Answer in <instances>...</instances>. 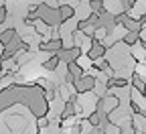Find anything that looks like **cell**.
Listing matches in <instances>:
<instances>
[{"mask_svg": "<svg viewBox=\"0 0 146 134\" xmlns=\"http://www.w3.org/2000/svg\"><path fill=\"white\" fill-rule=\"evenodd\" d=\"M96 87V77H91V75H83V77L75 79V83H73V89H75L77 95H85V93H91Z\"/></svg>", "mask_w": 146, "mask_h": 134, "instance_id": "7a4b0ae2", "label": "cell"}, {"mask_svg": "<svg viewBox=\"0 0 146 134\" xmlns=\"http://www.w3.org/2000/svg\"><path fill=\"white\" fill-rule=\"evenodd\" d=\"M49 124H51V122H49V118H47V116H39V118H36V126H39V130H43V128L47 130V128H49Z\"/></svg>", "mask_w": 146, "mask_h": 134, "instance_id": "9a60e30c", "label": "cell"}, {"mask_svg": "<svg viewBox=\"0 0 146 134\" xmlns=\"http://www.w3.org/2000/svg\"><path fill=\"white\" fill-rule=\"evenodd\" d=\"M14 81V73H4L2 77H0V89H4L6 85H10Z\"/></svg>", "mask_w": 146, "mask_h": 134, "instance_id": "5bb4252c", "label": "cell"}, {"mask_svg": "<svg viewBox=\"0 0 146 134\" xmlns=\"http://www.w3.org/2000/svg\"><path fill=\"white\" fill-rule=\"evenodd\" d=\"M122 45H126L128 49H134V45H138V33H128V31H124Z\"/></svg>", "mask_w": 146, "mask_h": 134, "instance_id": "8fae6325", "label": "cell"}, {"mask_svg": "<svg viewBox=\"0 0 146 134\" xmlns=\"http://www.w3.org/2000/svg\"><path fill=\"white\" fill-rule=\"evenodd\" d=\"M57 10H59L61 25H63V23H69V21H73V18H75V8H73L71 4H59Z\"/></svg>", "mask_w": 146, "mask_h": 134, "instance_id": "8992f818", "label": "cell"}, {"mask_svg": "<svg viewBox=\"0 0 146 134\" xmlns=\"http://www.w3.org/2000/svg\"><path fill=\"white\" fill-rule=\"evenodd\" d=\"M138 0H120V6H122V12H130L132 8H136Z\"/></svg>", "mask_w": 146, "mask_h": 134, "instance_id": "4fadbf2b", "label": "cell"}, {"mask_svg": "<svg viewBox=\"0 0 146 134\" xmlns=\"http://www.w3.org/2000/svg\"><path fill=\"white\" fill-rule=\"evenodd\" d=\"M59 65H61V59H59V55H51L49 59H45L43 61V67L47 69V71H51V73H55L59 69Z\"/></svg>", "mask_w": 146, "mask_h": 134, "instance_id": "30bf717a", "label": "cell"}, {"mask_svg": "<svg viewBox=\"0 0 146 134\" xmlns=\"http://www.w3.org/2000/svg\"><path fill=\"white\" fill-rule=\"evenodd\" d=\"M67 73L73 75L75 79H79V77H83V75H85V69L75 61V63H69V65H67Z\"/></svg>", "mask_w": 146, "mask_h": 134, "instance_id": "7c38bea8", "label": "cell"}, {"mask_svg": "<svg viewBox=\"0 0 146 134\" xmlns=\"http://www.w3.org/2000/svg\"><path fill=\"white\" fill-rule=\"evenodd\" d=\"M36 14H39V18H41L45 25H49L51 29L61 27V18H59V10H57V8H51V6H47V4L43 2V4H39Z\"/></svg>", "mask_w": 146, "mask_h": 134, "instance_id": "6da1fadb", "label": "cell"}, {"mask_svg": "<svg viewBox=\"0 0 146 134\" xmlns=\"http://www.w3.org/2000/svg\"><path fill=\"white\" fill-rule=\"evenodd\" d=\"M39 51L49 53V55H59L63 51V41L61 39H49V41H41L39 43Z\"/></svg>", "mask_w": 146, "mask_h": 134, "instance_id": "277c9868", "label": "cell"}, {"mask_svg": "<svg viewBox=\"0 0 146 134\" xmlns=\"http://www.w3.org/2000/svg\"><path fill=\"white\" fill-rule=\"evenodd\" d=\"M8 21V8L6 6H0V25H4Z\"/></svg>", "mask_w": 146, "mask_h": 134, "instance_id": "2e32d148", "label": "cell"}, {"mask_svg": "<svg viewBox=\"0 0 146 134\" xmlns=\"http://www.w3.org/2000/svg\"><path fill=\"white\" fill-rule=\"evenodd\" d=\"M87 8H89V12H94V14H104V12H108L106 0H89V2H87Z\"/></svg>", "mask_w": 146, "mask_h": 134, "instance_id": "9c48e42d", "label": "cell"}, {"mask_svg": "<svg viewBox=\"0 0 146 134\" xmlns=\"http://www.w3.org/2000/svg\"><path fill=\"white\" fill-rule=\"evenodd\" d=\"M18 37V33H16V29L14 27H8V29H4L2 33H0V45L2 47H6V45H10L14 39Z\"/></svg>", "mask_w": 146, "mask_h": 134, "instance_id": "ba28073f", "label": "cell"}, {"mask_svg": "<svg viewBox=\"0 0 146 134\" xmlns=\"http://www.w3.org/2000/svg\"><path fill=\"white\" fill-rule=\"evenodd\" d=\"M81 57V49H77V47H71V49H63L61 53H59V59L63 61V63H75L77 59Z\"/></svg>", "mask_w": 146, "mask_h": 134, "instance_id": "5b68a950", "label": "cell"}, {"mask_svg": "<svg viewBox=\"0 0 146 134\" xmlns=\"http://www.w3.org/2000/svg\"><path fill=\"white\" fill-rule=\"evenodd\" d=\"M130 81H132V87H134V91H138L140 95H144L146 93V81H144V75H140V73H132L130 75Z\"/></svg>", "mask_w": 146, "mask_h": 134, "instance_id": "52a82bcc", "label": "cell"}, {"mask_svg": "<svg viewBox=\"0 0 146 134\" xmlns=\"http://www.w3.org/2000/svg\"><path fill=\"white\" fill-rule=\"evenodd\" d=\"M85 57H87L91 63L98 61V59H104V57H108V47H106V43H98V41L91 39V47L87 49Z\"/></svg>", "mask_w": 146, "mask_h": 134, "instance_id": "3957f363", "label": "cell"}]
</instances>
